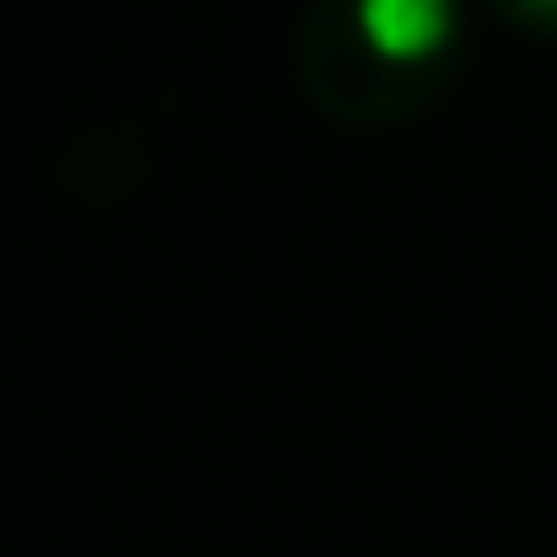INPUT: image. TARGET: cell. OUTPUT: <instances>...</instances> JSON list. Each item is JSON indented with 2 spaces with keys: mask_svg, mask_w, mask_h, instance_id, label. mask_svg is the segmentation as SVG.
Returning <instances> with one entry per match:
<instances>
[{
  "mask_svg": "<svg viewBox=\"0 0 557 557\" xmlns=\"http://www.w3.org/2000/svg\"><path fill=\"white\" fill-rule=\"evenodd\" d=\"M451 22L459 8L451 0H354V28L374 57L388 64H423L451 42Z\"/></svg>",
  "mask_w": 557,
  "mask_h": 557,
  "instance_id": "cell-1",
  "label": "cell"
},
{
  "mask_svg": "<svg viewBox=\"0 0 557 557\" xmlns=\"http://www.w3.org/2000/svg\"><path fill=\"white\" fill-rule=\"evenodd\" d=\"M530 8H544V14H550V8H557V0H530Z\"/></svg>",
  "mask_w": 557,
  "mask_h": 557,
  "instance_id": "cell-2",
  "label": "cell"
}]
</instances>
